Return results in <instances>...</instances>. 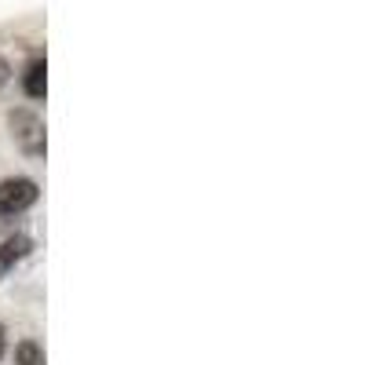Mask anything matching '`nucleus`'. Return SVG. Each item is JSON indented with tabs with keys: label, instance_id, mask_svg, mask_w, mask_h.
<instances>
[{
	"label": "nucleus",
	"instance_id": "1",
	"mask_svg": "<svg viewBox=\"0 0 365 365\" xmlns=\"http://www.w3.org/2000/svg\"><path fill=\"white\" fill-rule=\"evenodd\" d=\"M8 128H11V139L15 146L22 150L26 158H44V150H48V132H44V120L34 113V110H11L8 113Z\"/></svg>",
	"mask_w": 365,
	"mask_h": 365
},
{
	"label": "nucleus",
	"instance_id": "2",
	"mask_svg": "<svg viewBox=\"0 0 365 365\" xmlns=\"http://www.w3.org/2000/svg\"><path fill=\"white\" fill-rule=\"evenodd\" d=\"M37 197H41V190L34 179H26V175L4 179L0 182V216H19V212L34 208Z\"/></svg>",
	"mask_w": 365,
	"mask_h": 365
},
{
	"label": "nucleus",
	"instance_id": "3",
	"mask_svg": "<svg viewBox=\"0 0 365 365\" xmlns=\"http://www.w3.org/2000/svg\"><path fill=\"white\" fill-rule=\"evenodd\" d=\"M29 249H34V241H29L26 234H15V237H8L4 245H0V274H8L19 259H26L29 256Z\"/></svg>",
	"mask_w": 365,
	"mask_h": 365
},
{
	"label": "nucleus",
	"instance_id": "4",
	"mask_svg": "<svg viewBox=\"0 0 365 365\" xmlns=\"http://www.w3.org/2000/svg\"><path fill=\"white\" fill-rule=\"evenodd\" d=\"M48 66H44V58H34V63L26 66L22 73V88H26V96L29 99H44V91H48Z\"/></svg>",
	"mask_w": 365,
	"mask_h": 365
},
{
	"label": "nucleus",
	"instance_id": "5",
	"mask_svg": "<svg viewBox=\"0 0 365 365\" xmlns=\"http://www.w3.org/2000/svg\"><path fill=\"white\" fill-rule=\"evenodd\" d=\"M15 365H44V351L34 340H22L15 347Z\"/></svg>",
	"mask_w": 365,
	"mask_h": 365
},
{
	"label": "nucleus",
	"instance_id": "6",
	"mask_svg": "<svg viewBox=\"0 0 365 365\" xmlns=\"http://www.w3.org/2000/svg\"><path fill=\"white\" fill-rule=\"evenodd\" d=\"M8 81H11V66H8V58L0 55V88H4Z\"/></svg>",
	"mask_w": 365,
	"mask_h": 365
},
{
	"label": "nucleus",
	"instance_id": "7",
	"mask_svg": "<svg viewBox=\"0 0 365 365\" xmlns=\"http://www.w3.org/2000/svg\"><path fill=\"white\" fill-rule=\"evenodd\" d=\"M4 351H8V336H4V325H0V358H4Z\"/></svg>",
	"mask_w": 365,
	"mask_h": 365
}]
</instances>
